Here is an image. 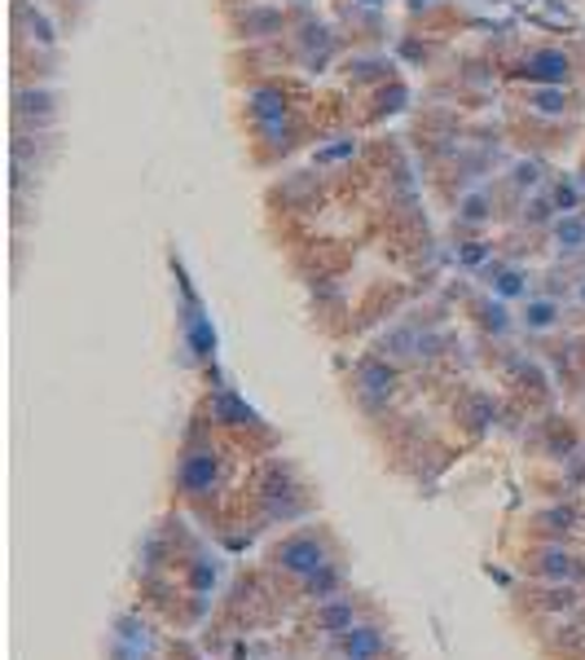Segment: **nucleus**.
I'll return each mask as SVG.
<instances>
[{
  "label": "nucleus",
  "mask_w": 585,
  "mask_h": 660,
  "mask_svg": "<svg viewBox=\"0 0 585 660\" xmlns=\"http://www.w3.org/2000/svg\"><path fill=\"white\" fill-rule=\"evenodd\" d=\"M216 480H221V458H216L212 449H190V454L181 458V471H177L181 493L208 498V493L216 489Z\"/></svg>",
  "instance_id": "f03ea898"
},
{
  "label": "nucleus",
  "mask_w": 585,
  "mask_h": 660,
  "mask_svg": "<svg viewBox=\"0 0 585 660\" xmlns=\"http://www.w3.org/2000/svg\"><path fill=\"white\" fill-rule=\"evenodd\" d=\"M538 573H542L546 582H577V577H582V564H577L573 555H564V551H551V555H542Z\"/></svg>",
  "instance_id": "9d476101"
},
{
  "label": "nucleus",
  "mask_w": 585,
  "mask_h": 660,
  "mask_svg": "<svg viewBox=\"0 0 585 660\" xmlns=\"http://www.w3.org/2000/svg\"><path fill=\"white\" fill-rule=\"evenodd\" d=\"M352 146H334V150H321V159H343Z\"/></svg>",
  "instance_id": "6ab92c4d"
},
{
  "label": "nucleus",
  "mask_w": 585,
  "mask_h": 660,
  "mask_svg": "<svg viewBox=\"0 0 585 660\" xmlns=\"http://www.w3.org/2000/svg\"><path fill=\"white\" fill-rule=\"evenodd\" d=\"M396 387V370L387 361H365L361 365V392L365 396H392Z\"/></svg>",
  "instance_id": "6e6552de"
},
{
  "label": "nucleus",
  "mask_w": 585,
  "mask_h": 660,
  "mask_svg": "<svg viewBox=\"0 0 585 660\" xmlns=\"http://www.w3.org/2000/svg\"><path fill=\"white\" fill-rule=\"evenodd\" d=\"M520 291H524V274L507 269V274L498 278V296H520Z\"/></svg>",
  "instance_id": "dca6fc26"
},
{
  "label": "nucleus",
  "mask_w": 585,
  "mask_h": 660,
  "mask_svg": "<svg viewBox=\"0 0 585 660\" xmlns=\"http://www.w3.org/2000/svg\"><path fill=\"white\" fill-rule=\"evenodd\" d=\"M317 626L326 635H348L357 626V613H352V599H326V608L317 613Z\"/></svg>",
  "instance_id": "0eeeda50"
},
{
  "label": "nucleus",
  "mask_w": 585,
  "mask_h": 660,
  "mask_svg": "<svg viewBox=\"0 0 585 660\" xmlns=\"http://www.w3.org/2000/svg\"><path fill=\"white\" fill-rule=\"evenodd\" d=\"M568 71H573V62H568V53H560V49H538V53L524 57V75L538 79V84H564Z\"/></svg>",
  "instance_id": "20e7f679"
},
{
  "label": "nucleus",
  "mask_w": 585,
  "mask_h": 660,
  "mask_svg": "<svg viewBox=\"0 0 585 660\" xmlns=\"http://www.w3.org/2000/svg\"><path fill=\"white\" fill-rule=\"evenodd\" d=\"M361 4H383V0H361Z\"/></svg>",
  "instance_id": "aec40b11"
},
{
  "label": "nucleus",
  "mask_w": 585,
  "mask_h": 660,
  "mask_svg": "<svg viewBox=\"0 0 585 660\" xmlns=\"http://www.w3.org/2000/svg\"><path fill=\"white\" fill-rule=\"evenodd\" d=\"M489 212H493V199H489V194H467V199L458 203V216H462V221H489Z\"/></svg>",
  "instance_id": "4468645a"
},
{
  "label": "nucleus",
  "mask_w": 585,
  "mask_h": 660,
  "mask_svg": "<svg viewBox=\"0 0 585 660\" xmlns=\"http://www.w3.org/2000/svg\"><path fill=\"white\" fill-rule=\"evenodd\" d=\"M582 296H585V291H582Z\"/></svg>",
  "instance_id": "412c9836"
},
{
  "label": "nucleus",
  "mask_w": 585,
  "mask_h": 660,
  "mask_svg": "<svg viewBox=\"0 0 585 660\" xmlns=\"http://www.w3.org/2000/svg\"><path fill=\"white\" fill-rule=\"evenodd\" d=\"M274 568L287 573V577H317L330 568V546L317 537V533H295L287 537L278 551H274Z\"/></svg>",
  "instance_id": "f257e3e1"
},
{
  "label": "nucleus",
  "mask_w": 585,
  "mask_h": 660,
  "mask_svg": "<svg viewBox=\"0 0 585 660\" xmlns=\"http://www.w3.org/2000/svg\"><path fill=\"white\" fill-rule=\"evenodd\" d=\"M529 106H533L538 115H564V110H568L564 84H551V88H533V93H529Z\"/></svg>",
  "instance_id": "9b49d317"
},
{
  "label": "nucleus",
  "mask_w": 585,
  "mask_h": 660,
  "mask_svg": "<svg viewBox=\"0 0 585 660\" xmlns=\"http://www.w3.org/2000/svg\"><path fill=\"white\" fill-rule=\"evenodd\" d=\"M247 110H252L260 124H269V128H278V124L287 119V102H283L278 88H252V93H247Z\"/></svg>",
  "instance_id": "423d86ee"
},
{
  "label": "nucleus",
  "mask_w": 585,
  "mask_h": 660,
  "mask_svg": "<svg viewBox=\"0 0 585 660\" xmlns=\"http://www.w3.org/2000/svg\"><path fill=\"white\" fill-rule=\"evenodd\" d=\"M515 185H538V163H515Z\"/></svg>",
  "instance_id": "f3484780"
},
{
  "label": "nucleus",
  "mask_w": 585,
  "mask_h": 660,
  "mask_svg": "<svg viewBox=\"0 0 585 660\" xmlns=\"http://www.w3.org/2000/svg\"><path fill=\"white\" fill-rule=\"evenodd\" d=\"M243 31L247 35H278L283 31V9H269V4H256V9H247L243 13Z\"/></svg>",
  "instance_id": "1a4fd4ad"
},
{
  "label": "nucleus",
  "mask_w": 585,
  "mask_h": 660,
  "mask_svg": "<svg viewBox=\"0 0 585 660\" xmlns=\"http://www.w3.org/2000/svg\"><path fill=\"white\" fill-rule=\"evenodd\" d=\"M387 648L379 626H352L348 635H339V660H379V652Z\"/></svg>",
  "instance_id": "7ed1b4c3"
},
{
  "label": "nucleus",
  "mask_w": 585,
  "mask_h": 660,
  "mask_svg": "<svg viewBox=\"0 0 585 660\" xmlns=\"http://www.w3.org/2000/svg\"><path fill=\"white\" fill-rule=\"evenodd\" d=\"M555 238H560V247H564V252H582L585 247V221L582 216H573V212H564V221L555 225Z\"/></svg>",
  "instance_id": "f8f14e48"
},
{
  "label": "nucleus",
  "mask_w": 585,
  "mask_h": 660,
  "mask_svg": "<svg viewBox=\"0 0 585 660\" xmlns=\"http://www.w3.org/2000/svg\"><path fill=\"white\" fill-rule=\"evenodd\" d=\"M555 318H560V305H555V300H533L529 313H524V322H529L533 330H551L555 327Z\"/></svg>",
  "instance_id": "ddd939ff"
},
{
  "label": "nucleus",
  "mask_w": 585,
  "mask_h": 660,
  "mask_svg": "<svg viewBox=\"0 0 585 660\" xmlns=\"http://www.w3.org/2000/svg\"><path fill=\"white\" fill-rule=\"evenodd\" d=\"M115 652H119V660H141L150 652V626L137 621V617H119V626H115Z\"/></svg>",
  "instance_id": "39448f33"
},
{
  "label": "nucleus",
  "mask_w": 585,
  "mask_h": 660,
  "mask_svg": "<svg viewBox=\"0 0 585 660\" xmlns=\"http://www.w3.org/2000/svg\"><path fill=\"white\" fill-rule=\"evenodd\" d=\"M555 199H560V207H568V212L577 207V190H573V185H560V190H555Z\"/></svg>",
  "instance_id": "a211bd4d"
},
{
  "label": "nucleus",
  "mask_w": 585,
  "mask_h": 660,
  "mask_svg": "<svg viewBox=\"0 0 585 660\" xmlns=\"http://www.w3.org/2000/svg\"><path fill=\"white\" fill-rule=\"evenodd\" d=\"M216 577H221L216 560H199V564H194V590H212V586H216Z\"/></svg>",
  "instance_id": "2eb2a0df"
}]
</instances>
